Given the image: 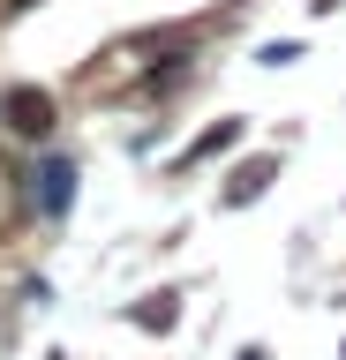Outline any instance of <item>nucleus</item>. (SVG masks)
<instances>
[{"label": "nucleus", "mask_w": 346, "mask_h": 360, "mask_svg": "<svg viewBox=\"0 0 346 360\" xmlns=\"http://www.w3.org/2000/svg\"><path fill=\"white\" fill-rule=\"evenodd\" d=\"M143 323V330H166V323H173V292H151V300H143V308H128Z\"/></svg>", "instance_id": "5"}, {"label": "nucleus", "mask_w": 346, "mask_h": 360, "mask_svg": "<svg viewBox=\"0 0 346 360\" xmlns=\"http://www.w3.org/2000/svg\"><path fill=\"white\" fill-rule=\"evenodd\" d=\"M38 180H46V188H38L46 218H61V210L75 202V165H68V158H46V165H38Z\"/></svg>", "instance_id": "2"}, {"label": "nucleus", "mask_w": 346, "mask_h": 360, "mask_svg": "<svg viewBox=\"0 0 346 360\" xmlns=\"http://www.w3.org/2000/svg\"><path fill=\"white\" fill-rule=\"evenodd\" d=\"M0 120L23 135V143H46L53 135V120H61V105H53V90H38V83H16L8 98H0Z\"/></svg>", "instance_id": "1"}, {"label": "nucleus", "mask_w": 346, "mask_h": 360, "mask_svg": "<svg viewBox=\"0 0 346 360\" xmlns=\"http://www.w3.org/2000/svg\"><path fill=\"white\" fill-rule=\"evenodd\" d=\"M233 143H241V120H218V128H204V135H196V143H188L181 158H173V165H181V173H188V165H204V158L233 150Z\"/></svg>", "instance_id": "3"}, {"label": "nucleus", "mask_w": 346, "mask_h": 360, "mask_svg": "<svg viewBox=\"0 0 346 360\" xmlns=\"http://www.w3.org/2000/svg\"><path fill=\"white\" fill-rule=\"evenodd\" d=\"M271 173H278V158H249V165L233 173L226 202H233V210H241V202H256V195H264V188H271Z\"/></svg>", "instance_id": "4"}, {"label": "nucleus", "mask_w": 346, "mask_h": 360, "mask_svg": "<svg viewBox=\"0 0 346 360\" xmlns=\"http://www.w3.org/2000/svg\"><path fill=\"white\" fill-rule=\"evenodd\" d=\"M8 8H30V0H8Z\"/></svg>", "instance_id": "7"}, {"label": "nucleus", "mask_w": 346, "mask_h": 360, "mask_svg": "<svg viewBox=\"0 0 346 360\" xmlns=\"http://www.w3.org/2000/svg\"><path fill=\"white\" fill-rule=\"evenodd\" d=\"M241 360H264V353H256V345H249V353H241Z\"/></svg>", "instance_id": "6"}]
</instances>
